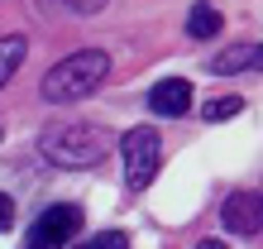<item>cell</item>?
Segmentation results:
<instances>
[{
	"mask_svg": "<svg viewBox=\"0 0 263 249\" xmlns=\"http://www.w3.org/2000/svg\"><path fill=\"white\" fill-rule=\"evenodd\" d=\"M105 77H110V58H105L101 48H82V53H72L63 62H53L48 72H43V101H82L91 96Z\"/></svg>",
	"mask_w": 263,
	"mask_h": 249,
	"instance_id": "6da1fadb",
	"label": "cell"
},
{
	"mask_svg": "<svg viewBox=\"0 0 263 249\" xmlns=\"http://www.w3.org/2000/svg\"><path fill=\"white\" fill-rule=\"evenodd\" d=\"M43 158L58 168H96L105 158V134L96 124H53L48 134L39 139Z\"/></svg>",
	"mask_w": 263,
	"mask_h": 249,
	"instance_id": "7a4b0ae2",
	"label": "cell"
},
{
	"mask_svg": "<svg viewBox=\"0 0 263 249\" xmlns=\"http://www.w3.org/2000/svg\"><path fill=\"white\" fill-rule=\"evenodd\" d=\"M120 153H125V182L129 187H148L158 177V163H163V139L158 130H148V124H139L120 139Z\"/></svg>",
	"mask_w": 263,
	"mask_h": 249,
	"instance_id": "3957f363",
	"label": "cell"
},
{
	"mask_svg": "<svg viewBox=\"0 0 263 249\" xmlns=\"http://www.w3.org/2000/svg\"><path fill=\"white\" fill-rule=\"evenodd\" d=\"M82 230V211L77 206H48L39 216V225L29 230V249H67Z\"/></svg>",
	"mask_w": 263,
	"mask_h": 249,
	"instance_id": "277c9868",
	"label": "cell"
},
{
	"mask_svg": "<svg viewBox=\"0 0 263 249\" xmlns=\"http://www.w3.org/2000/svg\"><path fill=\"white\" fill-rule=\"evenodd\" d=\"M192 96H196V91H192L187 77H163V82L148 91V111L163 115V120H177V115L192 111Z\"/></svg>",
	"mask_w": 263,
	"mask_h": 249,
	"instance_id": "5b68a950",
	"label": "cell"
},
{
	"mask_svg": "<svg viewBox=\"0 0 263 249\" xmlns=\"http://www.w3.org/2000/svg\"><path fill=\"white\" fill-rule=\"evenodd\" d=\"M220 216H225V225L235 230V235H258V197L254 192H235Z\"/></svg>",
	"mask_w": 263,
	"mask_h": 249,
	"instance_id": "8992f818",
	"label": "cell"
},
{
	"mask_svg": "<svg viewBox=\"0 0 263 249\" xmlns=\"http://www.w3.org/2000/svg\"><path fill=\"white\" fill-rule=\"evenodd\" d=\"M249 67H258V48H254V43H235V48H225L220 58H211V72H215V77L249 72Z\"/></svg>",
	"mask_w": 263,
	"mask_h": 249,
	"instance_id": "52a82bcc",
	"label": "cell"
},
{
	"mask_svg": "<svg viewBox=\"0 0 263 249\" xmlns=\"http://www.w3.org/2000/svg\"><path fill=\"white\" fill-rule=\"evenodd\" d=\"M187 34L192 39H215V34H220V10L206 5V0H196L192 14H187Z\"/></svg>",
	"mask_w": 263,
	"mask_h": 249,
	"instance_id": "ba28073f",
	"label": "cell"
},
{
	"mask_svg": "<svg viewBox=\"0 0 263 249\" xmlns=\"http://www.w3.org/2000/svg\"><path fill=\"white\" fill-rule=\"evenodd\" d=\"M24 53H29V43H24L20 34H10V39H0V86H5L10 77L20 72V62H24Z\"/></svg>",
	"mask_w": 263,
	"mask_h": 249,
	"instance_id": "9c48e42d",
	"label": "cell"
},
{
	"mask_svg": "<svg viewBox=\"0 0 263 249\" xmlns=\"http://www.w3.org/2000/svg\"><path fill=\"white\" fill-rule=\"evenodd\" d=\"M244 111V101L239 96H220V101H206V105H201V120H230V115H239Z\"/></svg>",
	"mask_w": 263,
	"mask_h": 249,
	"instance_id": "30bf717a",
	"label": "cell"
},
{
	"mask_svg": "<svg viewBox=\"0 0 263 249\" xmlns=\"http://www.w3.org/2000/svg\"><path fill=\"white\" fill-rule=\"evenodd\" d=\"M67 249H129L125 230H105V235H91L86 244H67Z\"/></svg>",
	"mask_w": 263,
	"mask_h": 249,
	"instance_id": "8fae6325",
	"label": "cell"
},
{
	"mask_svg": "<svg viewBox=\"0 0 263 249\" xmlns=\"http://www.w3.org/2000/svg\"><path fill=\"white\" fill-rule=\"evenodd\" d=\"M63 5L77 14H96V10H105V0H63Z\"/></svg>",
	"mask_w": 263,
	"mask_h": 249,
	"instance_id": "7c38bea8",
	"label": "cell"
},
{
	"mask_svg": "<svg viewBox=\"0 0 263 249\" xmlns=\"http://www.w3.org/2000/svg\"><path fill=\"white\" fill-rule=\"evenodd\" d=\"M0 230H14V201L0 192Z\"/></svg>",
	"mask_w": 263,
	"mask_h": 249,
	"instance_id": "4fadbf2b",
	"label": "cell"
},
{
	"mask_svg": "<svg viewBox=\"0 0 263 249\" xmlns=\"http://www.w3.org/2000/svg\"><path fill=\"white\" fill-rule=\"evenodd\" d=\"M196 249H230V244H225V240H201Z\"/></svg>",
	"mask_w": 263,
	"mask_h": 249,
	"instance_id": "5bb4252c",
	"label": "cell"
}]
</instances>
